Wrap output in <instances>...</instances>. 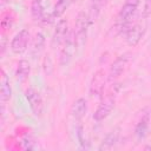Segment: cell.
I'll list each match as a JSON object with an SVG mask.
<instances>
[{
	"instance_id": "1",
	"label": "cell",
	"mask_w": 151,
	"mask_h": 151,
	"mask_svg": "<svg viewBox=\"0 0 151 151\" xmlns=\"http://www.w3.org/2000/svg\"><path fill=\"white\" fill-rule=\"evenodd\" d=\"M139 1L140 0H125L124 5L122 6L118 17H117V24H116V28L118 31V33H123L125 34L126 31L129 29L130 25V20L131 18L134 15V13L138 9L139 6Z\"/></svg>"
},
{
	"instance_id": "2",
	"label": "cell",
	"mask_w": 151,
	"mask_h": 151,
	"mask_svg": "<svg viewBox=\"0 0 151 151\" xmlns=\"http://www.w3.org/2000/svg\"><path fill=\"white\" fill-rule=\"evenodd\" d=\"M91 25L88 14H86L85 12H80L77 17L76 20V25H74V40H76V46L77 48L81 50L85 44H86V38H87V31L88 27Z\"/></svg>"
},
{
	"instance_id": "3",
	"label": "cell",
	"mask_w": 151,
	"mask_h": 151,
	"mask_svg": "<svg viewBox=\"0 0 151 151\" xmlns=\"http://www.w3.org/2000/svg\"><path fill=\"white\" fill-rule=\"evenodd\" d=\"M117 93H118V87L117 86H113L110 92L101 99L99 106L97 107L94 114H93V119L96 122H101L104 120L110 113L111 111L113 110L114 107V104H116V97H117Z\"/></svg>"
},
{
	"instance_id": "4",
	"label": "cell",
	"mask_w": 151,
	"mask_h": 151,
	"mask_svg": "<svg viewBox=\"0 0 151 151\" xmlns=\"http://www.w3.org/2000/svg\"><path fill=\"white\" fill-rule=\"evenodd\" d=\"M61 51H60V64L61 65H67L70 60L73 57V53L77 48L76 46V40H74V33L73 31H70L65 41L61 45Z\"/></svg>"
},
{
	"instance_id": "5",
	"label": "cell",
	"mask_w": 151,
	"mask_h": 151,
	"mask_svg": "<svg viewBox=\"0 0 151 151\" xmlns=\"http://www.w3.org/2000/svg\"><path fill=\"white\" fill-rule=\"evenodd\" d=\"M29 32L27 29L19 31L11 41V51L14 54H22L28 46L29 42Z\"/></svg>"
},
{
	"instance_id": "6",
	"label": "cell",
	"mask_w": 151,
	"mask_h": 151,
	"mask_svg": "<svg viewBox=\"0 0 151 151\" xmlns=\"http://www.w3.org/2000/svg\"><path fill=\"white\" fill-rule=\"evenodd\" d=\"M25 97L29 104V107L35 117H41L44 111V101L38 91L34 88H27L25 91Z\"/></svg>"
},
{
	"instance_id": "7",
	"label": "cell",
	"mask_w": 151,
	"mask_h": 151,
	"mask_svg": "<svg viewBox=\"0 0 151 151\" xmlns=\"http://www.w3.org/2000/svg\"><path fill=\"white\" fill-rule=\"evenodd\" d=\"M68 34V24L66 19H60L57 22V26L54 28L53 35H52V40H51V46L53 48H57L59 46L63 45V42L65 41L66 37Z\"/></svg>"
},
{
	"instance_id": "8",
	"label": "cell",
	"mask_w": 151,
	"mask_h": 151,
	"mask_svg": "<svg viewBox=\"0 0 151 151\" xmlns=\"http://www.w3.org/2000/svg\"><path fill=\"white\" fill-rule=\"evenodd\" d=\"M131 60V53H124L122 55H119L111 65L110 67V72H109V79H116L118 78L127 67L129 63Z\"/></svg>"
},
{
	"instance_id": "9",
	"label": "cell",
	"mask_w": 151,
	"mask_h": 151,
	"mask_svg": "<svg viewBox=\"0 0 151 151\" xmlns=\"http://www.w3.org/2000/svg\"><path fill=\"white\" fill-rule=\"evenodd\" d=\"M105 81H106V74H105L104 70H98L97 72H94L92 80L90 83V94L92 97L101 96V93L104 91Z\"/></svg>"
},
{
	"instance_id": "10",
	"label": "cell",
	"mask_w": 151,
	"mask_h": 151,
	"mask_svg": "<svg viewBox=\"0 0 151 151\" xmlns=\"http://www.w3.org/2000/svg\"><path fill=\"white\" fill-rule=\"evenodd\" d=\"M144 27L139 24H136L133 26H130V28L126 31L125 33V39H126V42L130 45V46H136L138 45V42L142 40L143 35H144Z\"/></svg>"
},
{
	"instance_id": "11",
	"label": "cell",
	"mask_w": 151,
	"mask_h": 151,
	"mask_svg": "<svg viewBox=\"0 0 151 151\" xmlns=\"http://www.w3.org/2000/svg\"><path fill=\"white\" fill-rule=\"evenodd\" d=\"M149 123H150V113L145 112L144 114H142V117L136 126V130H134V134L138 140H143L146 137L147 130H149Z\"/></svg>"
},
{
	"instance_id": "12",
	"label": "cell",
	"mask_w": 151,
	"mask_h": 151,
	"mask_svg": "<svg viewBox=\"0 0 151 151\" xmlns=\"http://www.w3.org/2000/svg\"><path fill=\"white\" fill-rule=\"evenodd\" d=\"M87 112V101L85 98H78L71 107V114L73 118H76L77 120H80L85 117Z\"/></svg>"
},
{
	"instance_id": "13",
	"label": "cell",
	"mask_w": 151,
	"mask_h": 151,
	"mask_svg": "<svg viewBox=\"0 0 151 151\" xmlns=\"http://www.w3.org/2000/svg\"><path fill=\"white\" fill-rule=\"evenodd\" d=\"M31 15L34 21H41L46 17L45 13V6H44V0H32L31 4Z\"/></svg>"
},
{
	"instance_id": "14",
	"label": "cell",
	"mask_w": 151,
	"mask_h": 151,
	"mask_svg": "<svg viewBox=\"0 0 151 151\" xmlns=\"http://www.w3.org/2000/svg\"><path fill=\"white\" fill-rule=\"evenodd\" d=\"M29 72H31V65L27 60L22 59L18 63V66H17V71H15V77L19 81H25L28 76H29Z\"/></svg>"
},
{
	"instance_id": "15",
	"label": "cell",
	"mask_w": 151,
	"mask_h": 151,
	"mask_svg": "<svg viewBox=\"0 0 151 151\" xmlns=\"http://www.w3.org/2000/svg\"><path fill=\"white\" fill-rule=\"evenodd\" d=\"M118 137H119V132H118V130H113V131H111L109 134H106V137L101 140V143H100V145H99V150H110V149H112L114 145H116V143L118 142Z\"/></svg>"
},
{
	"instance_id": "16",
	"label": "cell",
	"mask_w": 151,
	"mask_h": 151,
	"mask_svg": "<svg viewBox=\"0 0 151 151\" xmlns=\"http://www.w3.org/2000/svg\"><path fill=\"white\" fill-rule=\"evenodd\" d=\"M103 5H104V0H90L88 18H90L91 24L98 19V17L103 9Z\"/></svg>"
},
{
	"instance_id": "17",
	"label": "cell",
	"mask_w": 151,
	"mask_h": 151,
	"mask_svg": "<svg viewBox=\"0 0 151 151\" xmlns=\"http://www.w3.org/2000/svg\"><path fill=\"white\" fill-rule=\"evenodd\" d=\"M0 96H1L2 103L9 100V98L12 97V87L9 84V79L4 71H2V76H1V94Z\"/></svg>"
},
{
	"instance_id": "18",
	"label": "cell",
	"mask_w": 151,
	"mask_h": 151,
	"mask_svg": "<svg viewBox=\"0 0 151 151\" xmlns=\"http://www.w3.org/2000/svg\"><path fill=\"white\" fill-rule=\"evenodd\" d=\"M44 46H45V35L42 33H37L35 34V38L32 42V55L33 57H38L41 51L44 50Z\"/></svg>"
},
{
	"instance_id": "19",
	"label": "cell",
	"mask_w": 151,
	"mask_h": 151,
	"mask_svg": "<svg viewBox=\"0 0 151 151\" xmlns=\"http://www.w3.org/2000/svg\"><path fill=\"white\" fill-rule=\"evenodd\" d=\"M71 2H72V0H58L52 11L53 18H60L66 12V9L70 7Z\"/></svg>"
},
{
	"instance_id": "20",
	"label": "cell",
	"mask_w": 151,
	"mask_h": 151,
	"mask_svg": "<svg viewBox=\"0 0 151 151\" xmlns=\"http://www.w3.org/2000/svg\"><path fill=\"white\" fill-rule=\"evenodd\" d=\"M13 22H14V14L9 11V12H5L2 15H1V28H2V32H7L12 28L13 26Z\"/></svg>"
},
{
	"instance_id": "21",
	"label": "cell",
	"mask_w": 151,
	"mask_h": 151,
	"mask_svg": "<svg viewBox=\"0 0 151 151\" xmlns=\"http://www.w3.org/2000/svg\"><path fill=\"white\" fill-rule=\"evenodd\" d=\"M76 133H77V138H78V142H79L80 146H81L83 149H88V140H87V138H86L85 130H84L83 125H78V126H77Z\"/></svg>"
},
{
	"instance_id": "22",
	"label": "cell",
	"mask_w": 151,
	"mask_h": 151,
	"mask_svg": "<svg viewBox=\"0 0 151 151\" xmlns=\"http://www.w3.org/2000/svg\"><path fill=\"white\" fill-rule=\"evenodd\" d=\"M35 142H34V139H32L31 137H26V138H24V140H22V144H24V149H26V150H32V149H35L37 147V145L34 144Z\"/></svg>"
},
{
	"instance_id": "23",
	"label": "cell",
	"mask_w": 151,
	"mask_h": 151,
	"mask_svg": "<svg viewBox=\"0 0 151 151\" xmlns=\"http://www.w3.org/2000/svg\"><path fill=\"white\" fill-rule=\"evenodd\" d=\"M150 15H151V0H145L143 7V17L147 18Z\"/></svg>"
},
{
	"instance_id": "24",
	"label": "cell",
	"mask_w": 151,
	"mask_h": 151,
	"mask_svg": "<svg viewBox=\"0 0 151 151\" xmlns=\"http://www.w3.org/2000/svg\"><path fill=\"white\" fill-rule=\"evenodd\" d=\"M5 50H6V37L2 35V39H1V54H4Z\"/></svg>"
}]
</instances>
